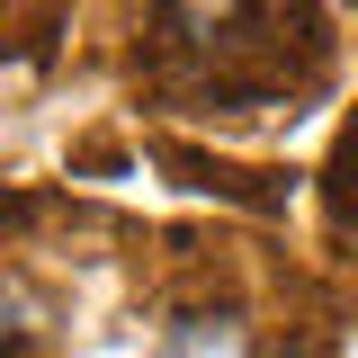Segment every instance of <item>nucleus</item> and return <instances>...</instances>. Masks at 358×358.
<instances>
[{
    "instance_id": "f257e3e1",
    "label": "nucleus",
    "mask_w": 358,
    "mask_h": 358,
    "mask_svg": "<svg viewBox=\"0 0 358 358\" xmlns=\"http://www.w3.org/2000/svg\"><path fill=\"white\" fill-rule=\"evenodd\" d=\"M152 54H179L188 99H215L224 117H242L268 90H305L331 63V27L313 0H152L143 63Z\"/></svg>"
},
{
    "instance_id": "7ed1b4c3",
    "label": "nucleus",
    "mask_w": 358,
    "mask_h": 358,
    "mask_svg": "<svg viewBox=\"0 0 358 358\" xmlns=\"http://www.w3.org/2000/svg\"><path fill=\"white\" fill-rule=\"evenodd\" d=\"M36 350V305L18 287H0V358H27Z\"/></svg>"
},
{
    "instance_id": "f03ea898",
    "label": "nucleus",
    "mask_w": 358,
    "mask_h": 358,
    "mask_svg": "<svg viewBox=\"0 0 358 358\" xmlns=\"http://www.w3.org/2000/svg\"><path fill=\"white\" fill-rule=\"evenodd\" d=\"M322 215L341 233V251H358V108H350V126H341V143L322 152Z\"/></svg>"
}]
</instances>
